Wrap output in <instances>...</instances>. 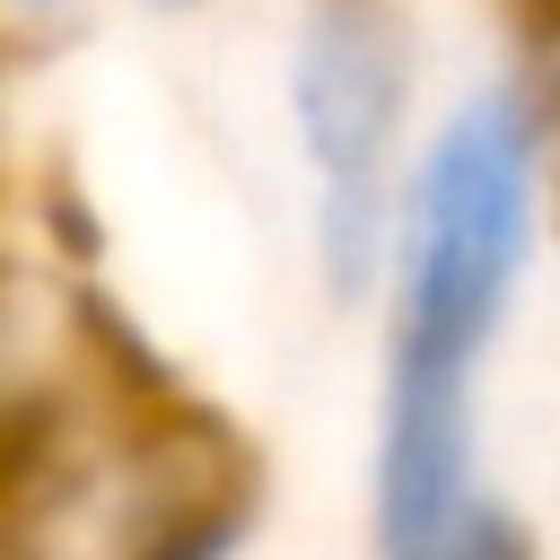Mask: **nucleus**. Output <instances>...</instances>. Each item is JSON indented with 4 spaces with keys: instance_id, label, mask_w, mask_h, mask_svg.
Returning a JSON list of instances; mask_svg holds the SVG:
<instances>
[{
    "instance_id": "nucleus-1",
    "label": "nucleus",
    "mask_w": 560,
    "mask_h": 560,
    "mask_svg": "<svg viewBox=\"0 0 560 560\" xmlns=\"http://www.w3.org/2000/svg\"><path fill=\"white\" fill-rule=\"evenodd\" d=\"M560 219V105L551 79L508 61L429 105L402 166L385 280H376V368L490 385V359L534 289L542 236Z\"/></svg>"
},
{
    "instance_id": "nucleus-2",
    "label": "nucleus",
    "mask_w": 560,
    "mask_h": 560,
    "mask_svg": "<svg viewBox=\"0 0 560 560\" xmlns=\"http://www.w3.org/2000/svg\"><path fill=\"white\" fill-rule=\"evenodd\" d=\"M280 140L298 175V236L315 298L368 315L385 280V236L402 166L429 122V35L411 0H289L280 18Z\"/></svg>"
},
{
    "instance_id": "nucleus-3",
    "label": "nucleus",
    "mask_w": 560,
    "mask_h": 560,
    "mask_svg": "<svg viewBox=\"0 0 560 560\" xmlns=\"http://www.w3.org/2000/svg\"><path fill=\"white\" fill-rule=\"evenodd\" d=\"M490 385L376 368L368 455H359V542L368 560H455L490 490Z\"/></svg>"
},
{
    "instance_id": "nucleus-4",
    "label": "nucleus",
    "mask_w": 560,
    "mask_h": 560,
    "mask_svg": "<svg viewBox=\"0 0 560 560\" xmlns=\"http://www.w3.org/2000/svg\"><path fill=\"white\" fill-rule=\"evenodd\" d=\"M96 18V0H0V52L18 44H61Z\"/></svg>"
},
{
    "instance_id": "nucleus-5",
    "label": "nucleus",
    "mask_w": 560,
    "mask_h": 560,
    "mask_svg": "<svg viewBox=\"0 0 560 560\" xmlns=\"http://www.w3.org/2000/svg\"><path fill=\"white\" fill-rule=\"evenodd\" d=\"M96 9H131V18H201L219 0H96Z\"/></svg>"
}]
</instances>
